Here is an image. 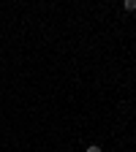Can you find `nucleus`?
<instances>
[{"label": "nucleus", "instance_id": "1", "mask_svg": "<svg viewBox=\"0 0 136 152\" xmlns=\"http://www.w3.org/2000/svg\"><path fill=\"white\" fill-rule=\"evenodd\" d=\"M123 8H125V11H136V0H125Z\"/></svg>", "mask_w": 136, "mask_h": 152}, {"label": "nucleus", "instance_id": "2", "mask_svg": "<svg viewBox=\"0 0 136 152\" xmlns=\"http://www.w3.org/2000/svg\"><path fill=\"white\" fill-rule=\"evenodd\" d=\"M85 152H104V149H101V147H98V144H90V147H87V149H85Z\"/></svg>", "mask_w": 136, "mask_h": 152}]
</instances>
